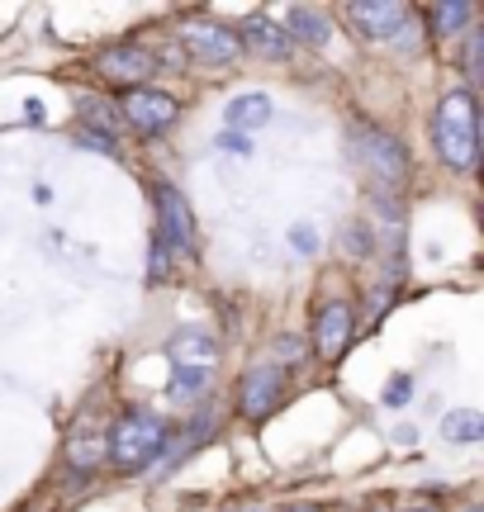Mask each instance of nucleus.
<instances>
[{"label": "nucleus", "mask_w": 484, "mask_h": 512, "mask_svg": "<svg viewBox=\"0 0 484 512\" xmlns=\"http://www.w3.org/2000/svg\"><path fill=\"white\" fill-rule=\"evenodd\" d=\"M347 19H352V29L366 38V43H385V38L404 34L409 5H399V0H352V5H347Z\"/></svg>", "instance_id": "obj_9"}, {"label": "nucleus", "mask_w": 484, "mask_h": 512, "mask_svg": "<svg viewBox=\"0 0 484 512\" xmlns=\"http://www.w3.org/2000/svg\"><path fill=\"white\" fill-rule=\"evenodd\" d=\"M119 110H124V119H129L133 133H143V138H157V133H167V128L181 119L176 95L152 91V86H138V91H129Z\"/></svg>", "instance_id": "obj_7"}, {"label": "nucleus", "mask_w": 484, "mask_h": 512, "mask_svg": "<svg viewBox=\"0 0 484 512\" xmlns=\"http://www.w3.org/2000/svg\"><path fill=\"white\" fill-rule=\"evenodd\" d=\"M171 356H176V366H214V337L205 332H176V342H171Z\"/></svg>", "instance_id": "obj_14"}, {"label": "nucleus", "mask_w": 484, "mask_h": 512, "mask_svg": "<svg viewBox=\"0 0 484 512\" xmlns=\"http://www.w3.org/2000/svg\"><path fill=\"white\" fill-rule=\"evenodd\" d=\"M432 147L451 171H470L480 152V119H475V95L447 91L432 110Z\"/></svg>", "instance_id": "obj_1"}, {"label": "nucleus", "mask_w": 484, "mask_h": 512, "mask_svg": "<svg viewBox=\"0 0 484 512\" xmlns=\"http://www.w3.org/2000/svg\"><path fill=\"white\" fill-rule=\"evenodd\" d=\"M290 247H295V252H304V256H314L318 252V233H314V228H290Z\"/></svg>", "instance_id": "obj_22"}, {"label": "nucleus", "mask_w": 484, "mask_h": 512, "mask_svg": "<svg viewBox=\"0 0 484 512\" xmlns=\"http://www.w3.org/2000/svg\"><path fill=\"white\" fill-rule=\"evenodd\" d=\"M276 351H280V361H295V366H299V356H304V347H299V337H280Z\"/></svg>", "instance_id": "obj_24"}, {"label": "nucleus", "mask_w": 484, "mask_h": 512, "mask_svg": "<svg viewBox=\"0 0 484 512\" xmlns=\"http://www.w3.org/2000/svg\"><path fill=\"white\" fill-rule=\"evenodd\" d=\"M470 24H475V5L470 0H437V5H428V29L437 38L466 34Z\"/></svg>", "instance_id": "obj_13"}, {"label": "nucleus", "mask_w": 484, "mask_h": 512, "mask_svg": "<svg viewBox=\"0 0 484 512\" xmlns=\"http://www.w3.org/2000/svg\"><path fill=\"white\" fill-rule=\"evenodd\" d=\"M238 38H242V48H252L257 57H271V62H285V57L295 53L290 34H285L280 24H271V19H252L247 34H238Z\"/></svg>", "instance_id": "obj_12"}, {"label": "nucleus", "mask_w": 484, "mask_h": 512, "mask_svg": "<svg viewBox=\"0 0 484 512\" xmlns=\"http://www.w3.org/2000/svg\"><path fill=\"white\" fill-rule=\"evenodd\" d=\"M271 114H276V105H271V95L266 91H247V95H233L228 100V110H224V124L228 133H257V128L271 124Z\"/></svg>", "instance_id": "obj_11"}, {"label": "nucleus", "mask_w": 484, "mask_h": 512, "mask_svg": "<svg viewBox=\"0 0 484 512\" xmlns=\"http://www.w3.org/2000/svg\"><path fill=\"white\" fill-rule=\"evenodd\" d=\"M442 437L470 446V441L484 437V418L475 413V408H456V413H447V418H442Z\"/></svg>", "instance_id": "obj_16"}, {"label": "nucleus", "mask_w": 484, "mask_h": 512, "mask_svg": "<svg viewBox=\"0 0 484 512\" xmlns=\"http://www.w3.org/2000/svg\"><path fill=\"white\" fill-rule=\"evenodd\" d=\"M167 446H171L167 422L157 418V413H148V408H129V413L110 427V441H105L110 465L119 475H138V470L157 465V456H162Z\"/></svg>", "instance_id": "obj_2"}, {"label": "nucleus", "mask_w": 484, "mask_h": 512, "mask_svg": "<svg viewBox=\"0 0 484 512\" xmlns=\"http://www.w3.org/2000/svg\"><path fill=\"white\" fill-rule=\"evenodd\" d=\"M409 512H437V508H428V503H418V508H409Z\"/></svg>", "instance_id": "obj_27"}, {"label": "nucleus", "mask_w": 484, "mask_h": 512, "mask_svg": "<svg viewBox=\"0 0 484 512\" xmlns=\"http://www.w3.org/2000/svg\"><path fill=\"white\" fill-rule=\"evenodd\" d=\"M167 266H171V256H167V247H162V242L152 238V280H162V275H167Z\"/></svg>", "instance_id": "obj_23"}, {"label": "nucleus", "mask_w": 484, "mask_h": 512, "mask_svg": "<svg viewBox=\"0 0 484 512\" xmlns=\"http://www.w3.org/2000/svg\"><path fill=\"white\" fill-rule=\"evenodd\" d=\"M100 456H105V437H76L72 441V465L76 470H91Z\"/></svg>", "instance_id": "obj_18"}, {"label": "nucleus", "mask_w": 484, "mask_h": 512, "mask_svg": "<svg viewBox=\"0 0 484 512\" xmlns=\"http://www.w3.org/2000/svg\"><path fill=\"white\" fill-rule=\"evenodd\" d=\"M152 209H157V233L152 238L167 247V256H195V214H190L186 195L171 181H152Z\"/></svg>", "instance_id": "obj_3"}, {"label": "nucleus", "mask_w": 484, "mask_h": 512, "mask_svg": "<svg viewBox=\"0 0 484 512\" xmlns=\"http://www.w3.org/2000/svg\"><path fill=\"white\" fill-rule=\"evenodd\" d=\"M352 332H356V318H352V304L342 299H328L314 318V351L323 361H337L342 351L352 347Z\"/></svg>", "instance_id": "obj_10"}, {"label": "nucleus", "mask_w": 484, "mask_h": 512, "mask_svg": "<svg viewBox=\"0 0 484 512\" xmlns=\"http://www.w3.org/2000/svg\"><path fill=\"white\" fill-rule=\"evenodd\" d=\"M480 62H484V34L466 29V53H461V67H466V81H480Z\"/></svg>", "instance_id": "obj_19"}, {"label": "nucleus", "mask_w": 484, "mask_h": 512, "mask_svg": "<svg viewBox=\"0 0 484 512\" xmlns=\"http://www.w3.org/2000/svg\"><path fill=\"white\" fill-rule=\"evenodd\" d=\"M409 399H413V380L409 375H394L390 389H385V403H390V408H404Z\"/></svg>", "instance_id": "obj_21"}, {"label": "nucleus", "mask_w": 484, "mask_h": 512, "mask_svg": "<svg viewBox=\"0 0 484 512\" xmlns=\"http://www.w3.org/2000/svg\"><path fill=\"white\" fill-rule=\"evenodd\" d=\"M81 143L91 147V152H105V157H114V152H119L114 133H105V128H86V133H81Z\"/></svg>", "instance_id": "obj_20"}, {"label": "nucleus", "mask_w": 484, "mask_h": 512, "mask_svg": "<svg viewBox=\"0 0 484 512\" xmlns=\"http://www.w3.org/2000/svg\"><path fill=\"white\" fill-rule=\"evenodd\" d=\"M466 512H484V508H475V503H470V508H466Z\"/></svg>", "instance_id": "obj_28"}, {"label": "nucleus", "mask_w": 484, "mask_h": 512, "mask_svg": "<svg viewBox=\"0 0 484 512\" xmlns=\"http://www.w3.org/2000/svg\"><path fill=\"white\" fill-rule=\"evenodd\" d=\"M285 34H290V43L323 48V43H328V24H323L318 10H304V5H299V10H290V29H285Z\"/></svg>", "instance_id": "obj_15"}, {"label": "nucleus", "mask_w": 484, "mask_h": 512, "mask_svg": "<svg viewBox=\"0 0 484 512\" xmlns=\"http://www.w3.org/2000/svg\"><path fill=\"white\" fill-rule=\"evenodd\" d=\"M280 403H285V375L280 366H252L238 380V413L242 418H271Z\"/></svg>", "instance_id": "obj_8"}, {"label": "nucleus", "mask_w": 484, "mask_h": 512, "mask_svg": "<svg viewBox=\"0 0 484 512\" xmlns=\"http://www.w3.org/2000/svg\"><path fill=\"white\" fill-rule=\"evenodd\" d=\"M209 370L214 366H176V380H171V394L176 399H195L209 389Z\"/></svg>", "instance_id": "obj_17"}, {"label": "nucleus", "mask_w": 484, "mask_h": 512, "mask_svg": "<svg viewBox=\"0 0 484 512\" xmlns=\"http://www.w3.org/2000/svg\"><path fill=\"white\" fill-rule=\"evenodd\" d=\"M356 157L385 190H399L409 181V147L385 128H356Z\"/></svg>", "instance_id": "obj_4"}, {"label": "nucleus", "mask_w": 484, "mask_h": 512, "mask_svg": "<svg viewBox=\"0 0 484 512\" xmlns=\"http://www.w3.org/2000/svg\"><path fill=\"white\" fill-rule=\"evenodd\" d=\"M219 147H228V152H238V157H247V152H252V143H247L242 133H219Z\"/></svg>", "instance_id": "obj_25"}, {"label": "nucleus", "mask_w": 484, "mask_h": 512, "mask_svg": "<svg viewBox=\"0 0 484 512\" xmlns=\"http://www.w3.org/2000/svg\"><path fill=\"white\" fill-rule=\"evenodd\" d=\"M285 512H318V508H309V503H295V508H285Z\"/></svg>", "instance_id": "obj_26"}, {"label": "nucleus", "mask_w": 484, "mask_h": 512, "mask_svg": "<svg viewBox=\"0 0 484 512\" xmlns=\"http://www.w3.org/2000/svg\"><path fill=\"white\" fill-rule=\"evenodd\" d=\"M181 43H186V53L195 62H205V67H228V62H238L242 57V38L228 29V24H214V19H190L181 24Z\"/></svg>", "instance_id": "obj_6"}, {"label": "nucleus", "mask_w": 484, "mask_h": 512, "mask_svg": "<svg viewBox=\"0 0 484 512\" xmlns=\"http://www.w3.org/2000/svg\"><path fill=\"white\" fill-rule=\"evenodd\" d=\"M95 72L105 76V81H114V86L138 91V86H148V76L162 72V57L152 53V48H143V43L124 38V43H110L105 53L95 57Z\"/></svg>", "instance_id": "obj_5"}]
</instances>
